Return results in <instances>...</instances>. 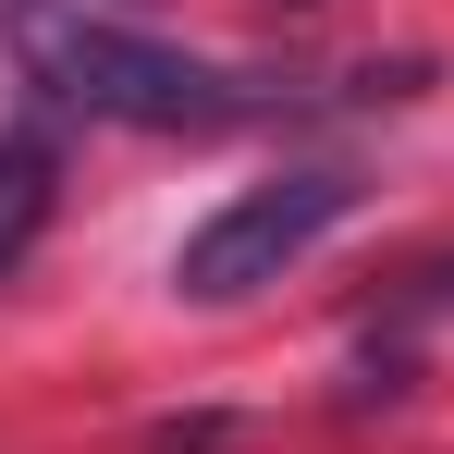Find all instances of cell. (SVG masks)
<instances>
[{
	"instance_id": "obj_1",
	"label": "cell",
	"mask_w": 454,
	"mask_h": 454,
	"mask_svg": "<svg viewBox=\"0 0 454 454\" xmlns=\"http://www.w3.org/2000/svg\"><path fill=\"white\" fill-rule=\"evenodd\" d=\"M0 37H12L25 86H50L86 123H136V136H222V123H246L270 98L258 74L197 62L172 37H136V25H111L86 0H0Z\"/></svg>"
},
{
	"instance_id": "obj_5",
	"label": "cell",
	"mask_w": 454,
	"mask_h": 454,
	"mask_svg": "<svg viewBox=\"0 0 454 454\" xmlns=\"http://www.w3.org/2000/svg\"><path fill=\"white\" fill-rule=\"evenodd\" d=\"M283 12H319V0H283Z\"/></svg>"
},
{
	"instance_id": "obj_4",
	"label": "cell",
	"mask_w": 454,
	"mask_h": 454,
	"mask_svg": "<svg viewBox=\"0 0 454 454\" xmlns=\"http://www.w3.org/2000/svg\"><path fill=\"white\" fill-rule=\"evenodd\" d=\"M233 430H246L233 405H197V418H160V430H148V454H222Z\"/></svg>"
},
{
	"instance_id": "obj_3",
	"label": "cell",
	"mask_w": 454,
	"mask_h": 454,
	"mask_svg": "<svg viewBox=\"0 0 454 454\" xmlns=\"http://www.w3.org/2000/svg\"><path fill=\"white\" fill-rule=\"evenodd\" d=\"M50 209H62L50 136H0V270H25V246L50 233Z\"/></svg>"
},
{
	"instance_id": "obj_2",
	"label": "cell",
	"mask_w": 454,
	"mask_h": 454,
	"mask_svg": "<svg viewBox=\"0 0 454 454\" xmlns=\"http://www.w3.org/2000/svg\"><path fill=\"white\" fill-rule=\"evenodd\" d=\"M344 222H356V172H283V184H246V197H222L209 222L172 246V295H184V307H246V295H270L307 246L344 233Z\"/></svg>"
}]
</instances>
